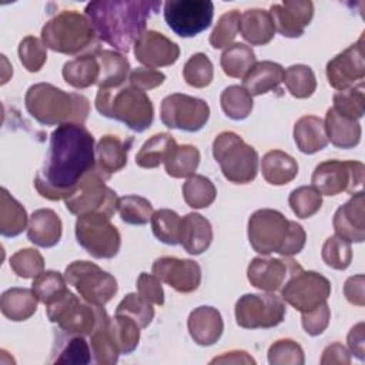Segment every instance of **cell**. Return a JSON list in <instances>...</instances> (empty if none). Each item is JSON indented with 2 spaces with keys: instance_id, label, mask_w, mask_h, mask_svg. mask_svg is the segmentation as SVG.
<instances>
[{
  "instance_id": "cell-2",
  "label": "cell",
  "mask_w": 365,
  "mask_h": 365,
  "mask_svg": "<svg viewBox=\"0 0 365 365\" xmlns=\"http://www.w3.org/2000/svg\"><path fill=\"white\" fill-rule=\"evenodd\" d=\"M160 7L161 3L154 0H97L86 6V16L97 38L128 53L145 31L147 20Z\"/></svg>"
},
{
  "instance_id": "cell-60",
  "label": "cell",
  "mask_w": 365,
  "mask_h": 365,
  "mask_svg": "<svg viewBox=\"0 0 365 365\" xmlns=\"http://www.w3.org/2000/svg\"><path fill=\"white\" fill-rule=\"evenodd\" d=\"M344 294L348 302L356 307L365 305V297H364V275L358 274L354 277H349L345 281L344 285Z\"/></svg>"
},
{
  "instance_id": "cell-11",
  "label": "cell",
  "mask_w": 365,
  "mask_h": 365,
  "mask_svg": "<svg viewBox=\"0 0 365 365\" xmlns=\"http://www.w3.org/2000/svg\"><path fill=\"white\" fill-rule=\"evenodd\" d=\"M364 173L365 167L361 161L327 160L315 167L311 182L322 195L355 194L362 188Z\"/></svg>"
},
{
  "instance_id": "cell-9",
  "label": "cell",
  "mask_w": 365,
  "mask_h": 365,
  "mask_svg": "<svg viewBox=\"0 0 365 365\" xmlns=\"http://www.w3.org/2000/svg\"><path fill=\"white\" fill-rule=\"evenodd\" d=\"M64 202L66 208L77 217L101 214L111 218L117 211L118 197L114 190L106 185V178L94 168L80 181L77 190Z\"/></svg>"
},
{
  "instance_id": "cell-53",
  "label": "cell",
  "mask_w": 365,
  "mask_h": 365,
  "mask_svg": "<svg viewBox=\"0 0 365 365\" xmlns=\"http://www.w3.org/2000/svg\"><path fill=\"white\" fill-rule=\"evenodd\" d=\"M240 17L241 14L238 10H231L218 19L212 33L210 34V44L214 48L218 50L231 46L237 37V33L240 31Z\"/></svg>"
},
{
  "instance_id": "cell-6",
  "label": "cell",
  "mask_w": 365,
  "mask_h": 365,
  "mask_svg": "<svg viewBox=\"0 0 365 365\" xmlns=\"http://www.w3.org/2000/svg\"><path fill=\"white\" fill-rule=\"evenodd\" d=\"M96 31L86 14L76 10H63L50 19L41 29L43 44L61 54H78L98 48Z\"/></svg>"
},
{
  "instance_id": "cell-61",
  "label": "cell",
  "mask_w": 365,
  "mask_h": 365,
  "mask_svg": "<svg viewBox=\"0 0 365 365\" xmlns=\"http://www.w3.org/2000/svg\"><path fill=\"white\" fill-rule=\"evenodd\" d=\"M321 364L322 365H332V364L349 365L351 356H349L348 349L342 344L334 342L324 349L322 356H321Z\"/></svg>"
},
{
  "instance_id": "cell-18",
  "label": "cell",
  "mask_w": 365,
  "mask_h": 365,
  "mask_svg": "<svg viewBox=\"0 0 365 365\" xmlns=\"http://www.w3.org/2000/svg\"><path fill=\"white\" fill-rule=\"evenodd\" d=\"M328 83L332 88L341 91L354 87L365 77L364 34L355 44H351L342 53L331 58L325 68Z\"/></svg>"
},
{
  "instance_id": "cell-63",
  "label": "cell",
  "mask_w": 365,
  "mask_h": 365,
  "mask_svg": "<svg viewBox=\"0 0 365 365\" xmlns=\"http://www.w3.org/2000/svg\"><path fill=\"white\" fill-rule=\"evenodd\" d=\"M211 364H255V359L245 351H230L211 359Z\"/></svg>"
},
{
  "instance_id": "cell-39",
  "label": "cell",
  "mask_w": 365,
  "mask_h": 365,
  "mask_svg": "<svg viewBox=\"0 0 365 365\" xmlns=\"http://www.w3.org/2000/svg\"><path fill=\"white\" fill-rule=\"evenodd\" d=\"M255 63V53L250 46L242 43L228 46L220 60L224 74L232 78H244Z\"/></svg>"
},
{
  "instance_id": "cell-51",
  "label": "cell",
  "mask_w": 365,
  "mask_h": 365,
  "mask_svg": "<svg viewBox=\"0 0 365 365\" xmlns=\"http://www.w3.org/2000/svg\"><path fill=\"white\" fill-rule=\"evenodd\" d=\"M324 262L334 269H346L352 261L351 242L338 235H332L325 240L321 251Z\"/></svg>"
},
{
  "instance_id": "cell-59",
  "label": "cell",
  "mask_w": 365,
  "mask_h": 365,
  "mask_svg": "<svg viewBox=\"0 0 365 365\" xmlns=\"http://www.w3.org/2000/svg\"><path fill=\"white\" fill-rule=\"evenodd\" d=\"M128 80H130V86L137 87L143 91H147L161 86L165 80V76L164 73L150 67H138L130 73Z\"/></svg>"
},
{
  "instance_id": "cell-26",
  "label": "cell",
  "mask_w": 365,
  "mask_h": 365,
  "mask_svg": "<svg viewBox=\"0 0 365 365\" xmlns=\"http://www.w3.org/2000/svg\"><path fill=\"white\" fill-rule=\"evenodd\" d=\"M212 241V227L210 221L198 212H190L181 218L180 245L191 255H200Z\"/></svg>"
},
{
  "instance_id": "cell-46",
  "label": "cell",
  "mask_w": 365,
  "mask_h": 365,
  "mask_svg": "<svg viewBox=\"0 0 365 365\" xmlns=\"http://www.w3.org/2000/svg\"><path fill=\"white\" fill-rule=\"evenodd\" d=\"M151 228L157 240L167 245L180 244L181 217L168 208L154 211L151 215Z\"/></svg>"
},
{
  "instance_id": "cell-22",
  "label": "cell",
  "mask_w": 365,
  "mask_h": 365,
  "mask_svg": "<svg viewBox=\"0 0 365 365\" xmlns=\"http://www.w3.org/2000/svg\"><path fill=\"white\" fill-rule=\"evenodd\" d=\"M365 198L362 190L341 205L334 214V230L338 237L348 242H362L365 240Z\"/></svg>"
},
{
  "instance_id": "cell-44",
  "label": "cell",
  "mask_w": 365,
  "mask_h": 365,
  "mask_svg": "<svg viewBox=\"0 0 365 365\" xmlns=\"http://www.w3.org/2000/svg\"><path fill=\"white\" fill-rule=\"evenodd\" d=\"M287 90L295 98H308L317 88V78L311 67L305 64H294L284 71Z\"/></svg>"
},
{
  "instance_id": "cell-1",
  "label": "cell",
  "mask_w": 365,
  "mask_h": 365,
  "mask_svg": "<svg viewBox=\"0 0 365 365\" xmlns=\"http://www.w3.org/2000/svg\"><path fill=\"white\" fill-rule=\"evenodd\" d=\"M94 168L93 134L83 124H63L50 135L46 160L34 178V187L50 201L67 200Z\"/></svg>"
},
{
  "instance_id": "cell-42",
  "label": "cell",
  "mask_w": 365,
  "mask_h": 365,
  "mask_svg": "<svg viewBox=\"0 0 365 365\" xmlns=\"http://www.w3.org/2000/svg\"><path fill=\"white\" fill-rule=\"evenodd\" d=\"M182 197L187 205L191 208H207L214 202L217 197V188L205 175L194 174L184 182Z\"/></svg>"
},
{
  "instance_id": "cell-25",
  "label": "cell",
  "mask_w": 365,
  "mask_h": 365,
  "mask_svg": "<svg viewBox=\"0 0 365 365\" xmlns=\"http://www.w3.org/2000/svg\"><path fill=\"white\" fill-rule=\"evenodd\" d=\"M61 220L50 208L36 210L29 220L27 238L37 247L51 248L58 244L61 238Z\"/></svg>"
},
{
  "instance_id": "cell-15",
  "label": "cell",
  "mask_w": 365,
  "mask_h": 365,
  "mask_svg": "<svg viewBox=\"0 0 365 365\" xmlns=\"http://www.w3.org/2000/svg\"><path fill=\"white\" fill-rule=\"evenodd\" d=\"M214 17V4L208 0H170L164 3V19L180 37H194L207 30Z\"/></svg>"
},
{
  "instance_id": "cell-3",
  "label": "cell",
  "mask_w": 365,
  "mask_h": 365,
  "mask_svg": "<svg viewBox=\"0 0 365 365\" xmlns=\"http://www.w3.org/2000/svg\"><path fill=\"white\" fill-rule=\"evenodd\" d=\"M248 240L252 250L261 255L277 252L281 257H292L305 247L307 234L302 225L289 221L282 212L262 208L248 220Z\"/></svg>"
},
{
  "instance_id": "cell-56",
  "label": "cell",
  "mask_w": 365,
  "mask_h": 365,
  "mask_svg": "<svg viewBox=\"0 0 365 365\" xmlns=\"http://www.w3.org/2000/svg\"><path fill=\"white\" fill-rule=\"evenodd\" d=\"M268 362L271 365H302L304 351L294 339H278L268 349Z\"/></svg>"
},
{
  "instance_id": "cell-16",
  "label": "cell",
  "mask_w": 365,
  "mask_h": 365,
  "mask_svg": "<svg viewBox=\"0 0 365 365\" xmlns=\"http://www.w3.org/2000/svg\"><path fill=\"white\" fill-rule=\"evenodd\" d=\"M331 282L315 271L299 269L281 288V298L301 314L308 312L328 299Z\"/></svg>"
},
{
  "instance_id": "cell-34",
  "label": "cell",
  "mask_w": 365,
  "mask_h": 365,
  "mask_svg": "<svg viewBox=\"0 0 365 365\" xmlns=\"http://www.w3.org/2000/svg\"><path fill=\"white\" fill-rule=\"evenodd\" d=\"M37 304L38 298L33 288H9L0 297L1 314L14 322L26 321L34 315Z\"/></svg>"
},
{
  "instance_id": "cell-28",
  "label": "cell",
  "mask_w": 365,
  "mask_h": 365,
  "mask_svg": "<svg viewBox=\"0 0 365 365\" xmlns=\"http://www.w3.org/2000/svg\"><path fill=\"white\" fill-rule=\"evenodd\" d=\"M275 24L269 11L262 9L245 10L240 17V33L251 46H264L275 36Z\"/></svg>"
},
{
  "instance_id": "cell-31",
  "label": "cell",
  "mask_w": 365,
  "mask_h": 365,
  "mask_svg": "<svg viewBox=\"0 0 365 365\" xmlns=\"http://www.w3.org/2000/svg\"><path fill=\"white\" fill-rule=\"evenodd\" d=\"M97 50L84 53L63 66V78L74 88H87L97 84L100 77V63L97 58Z\"/></svg>"
},
{
  "instance_id": "cell-48",
  "label": "cell",
  "mask_w": 365,
  "mask_h": 365,
  "mask_svg": "<svg viewBox=\"0 0 365 365\" xmlns=\"http://www.w3.org/2000/svg\"><path fill=\"white\" fill-rule=\"evenodd\" d=\"M117 210L121 220L131 225H144L151 220L153 205L151 202L140 195H124L118 198Z\"/></svg>"
},
{
  "instance_id": "cell-45",
  "label": "cell",
  "mask_w": 365,
  "mask_h": 365,
  "mask_svg": "<svg viewBox=\"0 0 365 365\" xmlns=\"http://www.w3.org/2000/svg\"><path fill=\"white\" fill-rule=\"evenodd\" d=\"M332 108L339 114L358 121L364 117L365 113V94H364V81L358 83L354 87L341 90L334 94Z\"/></svg>"
},
{
  "instance_id": "cell-58",
  "label": "cell",
  "mask_w": 365,
  "mask_h": 365,
  "mask_svg": "<svg viewBox=\"0 0 365 365\" xmlns=\"http://www.w3.org/2000/svg\"><path fill=\"white\" fill-rule=\"evenodd\" d=\"M137 294L150 304H164V291L161 287V279L154 274H140L137 279Z\"/></svg>"
},
{
  "instance_id": "cell-38",
  "label": "cell",
  "mask_w": 365,
  "mask_h": 365,
  "mask_svg": "<svg viewBox=\"0 0 365 365\" xmlns=\"http://www.w3.org/2000/svg\"><path fill=\"white\" fill-rule=\"evenodd\" d=\"M26 208L6 188L0 194V234L7 238L20 235L27 228Z\"/></svg>"
},
{
  "instance_id": "cell-8",
  "label": "cell",
  "mask_w": 365,
  "mask_h": 365,
  "mask_svg": "<svg viewBox=\"0 0 365 365\" xmlns=\"http://www.w3.org/2000/svg\"><path fill=\"white\" fill-rule=\"evenodd\" d=\"M64 278L73 285L83 301L104 307L117 294V279L90 261H74L67 265Z\"/></svg>"
},
{
  "instance_id": "cell-27",
  "label": "cell",
  "mask_w": 365,
  "mask_h": 365,
  "mask_svg": "<svg viewBox=\"0 0 365 365\" xmlns=\"http://www.w3.org/2000/svg\"><path fill=\"white\" fill-rule=\"evenodd\" d=\"M61 331V329H60ZM51 364L86 365L91 362V349L84 335L61 331L56 334L54 346L51 351Z\"/></svg>"
},
{
  "instance_id": "cell-37",
  "label": "cell",
  "mask_w": 365,
  "mask_h": 365,
  "mask_svg": "<svg viewBox=\"0 0 365 365\" xmlns=\"http://www.w3.org/2000/svg\"><path fill=\"white\" fill-rule=\"evenodd\" d=\"M175 147L177 141L171 134H154L141 145L135 155V164L141 168H155L168 160Z\"/></svg>"
},
{
  "instance_id": "cell-40",
  "label": "cell",
  "mask_w": 365,
  "mask_h": 365,
  "mask_svg": "<svg viewBox=\"0 0 365 365\" xmlns=\"http://www.w3.org/2000/svg\"><path fill=\"white\" fill-rule=\"evenodd\" d=\"M110 336L121 354H131L140 341V327L138 324L125 314H115L110 318Z\"/></svg>"
},
{
  "instance_id": "cell-14",
  "label": "cell",
  "mask_w": 365,
  "mask_h": 365,
  "mask_svg": "<svg viewBox=\"0 0 365 365\" xmlns=\"http://www.w3.org/2000/svg\"><path fill=\"white\" fill-rule=\"evenodd\" d=\"M160 118L168 128L195 133L210 118V106L198 97L174 93L161 101Z\"/></svg>"
},
{
  "instance_id": "cell-30",
  "label": "cell",
  "mask_w": 365,
  "mask_h": 365,
  "mask_svg": "<svg viewBox=\"0 0 365 365\" xmlns=\"http://www.w3.org/2000/svg\"><path fill=\"white\" fill-rule=\"evenodd\" d=\"M284 78V68L274 61H258L242 80V87L252 96L267 94L278 90Z\"/></svg>"
},
{
  "instance_id": "cell-33",
  "label": "cell",
  "mask_w": 365,
  "mask_h": 365,
  "mask_svg": "<svg viewBox=\"0 0 365 365\" xmlns=\"http://www.w3.org/2000/svg\"><path fill=\"white\" fill-rule=\"evenodd\" d=\"M110 317L103 307H98V317L90 336V349L93 361L100 365H113L118 361L120 352L117 351L110 336Z\"/></svg>"
},
{
  "instance_id": "cell-4",
  "label": "cell",
  "mask_w": 365,
  "mask_h": 365,
  "mask_svg": "<svg viewBox=\"0 0 365 365\" xmlns=\"http://www.w3.org/2000/svg\"><path fill=\"white\" fill-rule=\"evenodd\" d=\"M24 106L27 113L44 125L84 124L90 113V103L84 96L63 91L50 83L30 86Z\"/></svg>"
},
{
  "instance_id": "cell-55",
  "label": "cell",
  "mask_w": 365,
  "mask_h": 365,
  "mask_svg": "<svg viewBox=\"0 0 365 365\" xmlns=\"http://www.w3.org/2000/svg\"><path fill=\"white\" fill-rule=\"evenodd\" d=\"M19 58L27 71L37 73L47 60V47L37 37L27 36L19 44Z\"/></svg>"
},
{
  "instance_id": "cell-43",
  "label": "cell",
  "mask_w": 365,
  "mask_h": 365,
  "mask_svg": "<svg viewBox=\"0 0 365 365\" xmlns=\"http://www.w3.org/2000/svg\"><path fill=\"white\" fill-rule=\"evenodd\" d=\"M221 108L227 117L240 121L247 118L252 111V97L242 86H230L224 88L220 97Z\"/></svg>"
},
{
  "instance_id": "cell-32",
  "label": "cell",
  "mask_w": 365,
  "mask_h": 365,
  "mask_svg": "<svg viewBox=\"0 0 365 365\" xmlns=\"http://www.w3.org/2000/svg\"><path fill=\"white\" fill-rule=\"evenodd\" d=\"M294 141L304 154H315L328 145L324 120L317 115H304L294 124Z\"/></svg>"
},
{
  "instance_id": "cell-24",
  "label": "cell",
  "mask_w": 365,
  "mask_h": 365,
  "mask_svg": "<svg viewBox=\"0 0 365 365\" xmlns=\"http://www.w3.org/2000/svg\"><path fill=\"white\" fill-rule=\"evenodd\" d=\"M187 327L194 342L201 346L214 345L224 331V322L220 311L205 305L190 312Z\"/></svg>"
},
{
  "instance_id": "cell-49",
  "label": "cell",
  "mask_w": 365,
  "mask_h": 365,
  "mask_svg": "<svg viewBox=\"0 0 365 365\" xmlns=\"http://www.w3.org/2000/svg\"><path fill=\"white\" fill-rule=\"evenodd\" d=\"M288 204L298 218L305 220L321 210L322 194L312 185H302L289 194Z\"/></svg>"
},
{
  "instance_id": "cell-36",
  "label": "cell",
  "mask_w": 365,
  "mask_h": 365,
  "mask_svg": "<svg viewBox=\"0 0 365 365\" xmlns=\"http://www.w3.org/2000/svg\"><path fill=\"white\" fill-rule=\"evenodd\" d=\"M100 63L98 88H118L128 77L130 63L127 57L114 50H97Z\"/></svg>"
},
{
  "instance_id": "cell-19",
  "label": "cell",
  "mask_w": 365,
  "mask_h": 365,
  "mask_svg": "<svg viewBox=\"0 0 365 365\" xmlns=\"http://www.w3.org/2000/svg\"><path fill=\"white\" fill-rule=\"evenodd\" d=\"M151 271L163 282L181 294L195 291L201 282V268L192 259L160 257L154 261Z\"/></svg>"
},
{
  "instance_id": "cell-50",
  "label": "cell",
  "mask_w": 365,
  "mask_h": 365,
  "mask_svg": "<svg viewBox=\"0 0 365 365\" xmlns=\"http://www.w3.org/2000/svg\"><path fill=\"white\" fill-rule=\"evenodd\" d=\"M184 80L188 86L204 88L211 84L214 77V67L211 60L204 53L192 54L182 68Z\"/></svg>"
},
{
  "instance_id": "cell-21",
  "label": "cell",
  "mask_w": 365,
  "mask_h": 365,
  "mask_svg": "<svg viewBox=\"0 0 365 365\" xmlns=\"http://www.w3.org/2000/svg\"><path fill=\"white\" fill-rule=\"evenodd\" d=\"M269 14L275 30L284 37L295 38L304 34L305 27L314 16V4L309 0H284L282 4H272Z\"/></svg>"
},
{
  "instance_id": "cell-20",
  "label": "cell",
  "mask_w": 365,
  "mask_h": 365,
  "mask_svg": "<svg viewBox=\"0 0 365 365\" xmlns=\"http://www.w3.org/2000/svg\"><path fill=\"white\" fill-rule=\"evenodd\" d=\"M134 56L145 67H165L180 57V47L155 30H145L134 43Z\"/></svg>"
},
{
  "instance_id": "cell-10",
  "label": "cell",
  "mask_w": 365,
  "mask_h": 365,
  "mask_svg": "<svg viewBox=\"0 0 365 365\" xmlns=\"http://www.w3.org/2000/svg\"><path fill=\"white\" fill-rule=\"evenodd\" d=\"M77 242L94 258H113L118 254L121 235L110 218L101 214L80 215L76 221Z\"/></svg>"
},
{
  "instance_id": "cell-52",
  "label": "cell",
  "mask_w": 365,
  "mask_h": 365,
  "mask_svg": "<svg viewBox=\"0 0 365 365\" xmlns=\"http://www.w3.org/2000/svg\"><path fill=\"white\" fill-rule=\"evenodd\" d=\"M10 268L20 278L34 279L44 271V259L37 250L24 248L10 257Z\"/></svg>"
},
{
  "instance_id": "cell-54",
  "label": "cell",
  "mask_w": 365,
  "mask_h": 365,
  "mask_svg": "<svg viewBox=\"0 0 365 365\" xmlns=\"http://www.w3.org/2000/svg\"><path fill=\"white\" fill-rule=\"evenodd\" d=\"M115 314H125L131 317L143 329L151 324L154 318V308H153V304L143 299L138 294L131 292V294H127L121 299V302L117 305Z\"/></svg>"
},
{
  "instance_id": "cell-12",
  "label": "cell",
  "mask_w": 365,
  "mask_h": 365,
  "mask_svg": "<svg viewBox=\"0 0 365 365\" xmlns=\"http://www.w3.org/2000/svg\"><path fill=\"white\" fill-rule=\"evenodd\" d=\"M285 302L274 292L245 294L235 302V319L245 329H267L284 321Z\"/></svg>"
},
{
  "instance_id": "cell-7",
  "label": "cell",
  "mask_w": 365,
  "mask_h": 365,
  "mask_svg": "<svg viewBox=\"0 0 365 365\" xmlns=\"http://www.w3.org/2000/svg\"><path fill=\"white\" fill-rule=\"evenodd\" d=\"M212 155L230 182L248 184L257 177L258 153L234 131H222L214 138Z\"/></svg>"
},
{
  "instance_id": "cell-62",
  "label": "cell",
  "mask_w": 365,
  "mask_h": 365,
  "mask_svg": "<svg viewBox=\"0 0 365 365\" xmlns=\"http://www.w3.org/2000/svg\"><path fill=\"white\" fill-rule=\"evenodd\" d=\"M348 348L351 351V354H354L358 359H364L365 358V339H364V322L356 324L355 327L351 328L348 338Z\"/></svg>"
},
{
  "instance_id": "cell-5",
  "label": "cell",
  "mask_w": 365,
  "mask_h": 365,
  "mask_svg": "<svg viewBox=\"0 0 365 365\" xmlns=\"http://www.w3.org/2000/svg\"><path fill=\"white\" fill-rule=\"evenodd\" d=\"M97 111L125 124L135 133H143L151 127L154 120V107L145 91L133 87L98 88L96 96Z\"/></svg>"
},
{
  "instance_id": "cell-13",
  "label": "cell",
  "mask_w": 365,
  "mask_h": 365,
  "mask_svg": "<svg viewBox=\"0 0 365 365\" xmlns=\"http://www.w3.org/2000/svg\"><path fill=\"white\" fill-rule=\"evenodd\" d=\"M46 309L50 322L57 324L66 332L90 335L97 324L98 307L80 299L70 289L54 302L46 305Z\"/></svg>"
},
{
  "instance_id": "cell-47",
  "label": "cell",
  "mask_w": 365,
  "mask_h": 365,
  "mask_svg": "<svg viewBox=\"0 0 365 365\" xmlns=\"http://www.w3.org/2000/svg\"><path fill=\"white\" fill-rule=\"evenodd\" d=\"M33 291L36 292L38 301L48 305L63 297L68 288L66 278L57 271H43L38 277L33 279Z\"/></svg>"
},
{
  "instance_id": "cell-41",
  "label": "cell",
  "mask_w": 365,
  "mask_h": 365,
  "mask_svg": "<svg viewBox=\"0 0 365 365\" xmlns=\"http://www.w3.org/2000/svg\"><path fill=\"white\" fill-rule=\"evenodd\" d=\"M200 164V151L191 144L177 145L164 163L165 171L173 178H188L195 174Z\"/></svg>"
},
{
  "instance_id": "cell-57",
  "label": "cell",
  "mask_w": 365,
  "mask_h": 365,
  "mask_svg": "<svg viewBox=\"0 0 365 365\" xmlns=\"http://www.w3.org/2000/svg\"><path fill=\"white\" fill-rule=\"evenodd\" d=\"M329 319H331V309L325 301L317 308L308 312H302V328L308 335L317 336L327 329Z\"/></svg>"
},
{
  "instance_id": "cell-17",
  "label": "cell",
  "mask_w": 365,
  "mask_h": 365,
  "mask_svg": "<svg viewBox=\"0 0 365 365\" xmlns=\"http://www.w3.org/2000/svg\"><path fill=\"white\" fill-rule=\"evenodd\" d=\"M299 269L302 267L289 257H255L247 268V278L252 287L261 291L275 292L281 291L287 281Z\"/></svg>"
},
{
  "instance_id": "cell-35",
  "label": "cell",
  "mask_w": 365,
  "mask_h": 365,
  "mask_svg": "<svg viewBox=\"0 0 365 365\" xmlns=\"http://www.w3.org/2000/svg\"><path fill=\"white\" fill-rule=\"evenodd\" d=\"M261 173L271 185H285L298 174V163L281 150L268 151L261 160Z\"/></svg>"
},
{
  "instance_id": "cell-29",
  "label": "cell",
  "mask_w": 365,
  "mask_h": 365,
  "mask_svg": "<svg viewBox=\"0 0 365 365\" xmlns=\"http://www.w3.org/2000/svg\"><path fill=\"white\" fill-rule=\"evenodd\" d=\"M324 125L328 141H331V144L338 148H354L361 141V124L339 114L332 107L327 111Z\"/></svg>"
},
{
  "instance_id": "cell-23",
  "label": "cell",
  "mask_w": 365,
  "mask_h": 365,
  "mask_svg": "<svg viewBox=\"0 0 365 365\" xmlns=\"http://www.w3.org/2000/svg\"><path fill=\"white\" fill-rule=\"evenodd\" d=\"M131 144L133 138L123 140L113 134H106L98 140L96 145V168L106 180L127 165Z\"/></svg>"
}]
</instances>
